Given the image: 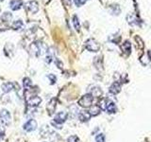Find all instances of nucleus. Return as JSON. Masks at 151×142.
Masks as SVG:
<instances>
[{"label": "nucleus", "mask_w": 151, "mask_h": 142, "mask_svg": "<svg viewBox=\"0 0 151 142\" xmlns=\"http://www.w3.org/2000/svg\"><path fill=\"white\" fill-rule=\"evenodd\" d=\"M30 47H31L32 53L34 54L35 56H37V57L44 55L45 53H46L47 50H48V49H47V46L45 44V43L40 42V41H37L35 43H33Z\"/></svg>", "instance_id": "f257e3e1"}, {"label": "nucleus", "mask_w": 151, "mask_h": 142, "mask_svg": "<svg viewBox=\"0 0 151 142\" xmlns=\"http://www.w3.org/2000/svg\"><path fill=\"white\" fill-rule=\"evenodd\" d=\"M93 97L89 93V94L84 95L83 97H81V99L78 101V104L81 107H84V108L91 107L92 103H93Z\"/></svg>", "instance_id": "f03ea898"}, {"label": "nucleus", "mask_w": 151, "mask_h": 142, "mask_svg": "<svg viewBox=\"0 0 151 142\" xmlns=\"http://www.w3.org/2000/svg\"><path fill=\"white\" fill-rule=\"evenodd\" d=\"M85 47L91 52H97L99 49H100V45L94 39L91 38V39H88L86 43H85Z\"/></svg>", "instance_id": "7ed1b4c3"}, {"label": "nucleus", "mask_w": 151, "mask_h": 142, "mask_svg": "<svg viewBox=\"0 0 151 142\" xmlns=\"http://www.w3.org/2000/svg\"><path fill=\"white\" fill-rule=\"evenodd\" d=\"M26 9L28 12L31 13H37L38 11H39V5L35 1V0H32V1H28L26 3L25 5Z\"/></svg>", "instance_id": "20e7f679"}, {"label": "nucleus", "mask_w": 151, "mask_h": 142, "mask_svg": "<svg viewBox=\"0 0 151 142\" xmlns=\"http://www.w3.org/2000/svg\"><path fill=\"white\" fill-rule=\"evenodd\" d=\"M0 120L4 125H9V122H11V115L6 109H3V110L0 111Z\"/></svg>", "instance_id": "39448f33"}, {"label": "nucleus", "mask_w": 151, "mask_h": 142, "mask_svg": "<svg viewBox=\"0 0 151 142\" xmlns=\"http://www.w3.org/2000/svg\"><path fill=\"white\" fill-rule=\"evenodd\" d=\"M24 130L27 132H33L37 129V122L35 120H29L28 121H27L25 124H24Z\"/></svg>", "instance_id": "423d86ee"}, {"label": "nucleus", "mask_w": 151, "mask_h": 142, "mask_svg": "<svg viewBox=\"0 0 151 142\" xmlns=\"http://www.w3.org/2000/svg\"><path fill=\"white\" fill-rule=\"evenodd\" d=\"M67 113L66 112H59L57 115L55 116V117H54V120L53 121H55V122H57V123H59V124H63V123L67 120Z\"/></svg>", "instance_id": "0eeeda50"}, {"label": "nucleus", "mask_w": 151, "mask_h": 142, "mask_svg": "<svg viewBox=\"0 0 151 142\" xmlns=\"http://www.w3.org/2000/svg\"><path fill=\"white\" fill-rule=\"evenodd\" d=\"M41 102H42V99L38 96H32L29 99H27L28 105L31 107H37Z\"/></svg>", "instance_id": "6e6552de"}, {"label": "nucleus", "mask_w": 151, "mask_h": 142, "mask_svg": "<svg viewBox=\"0 0 151 142\" xmlns=\"http://www.w3.org/2000/svg\"><path fill=\"white\" fill-rule=\"evenodd\" d=\"M127 20L131 26H140L141 25V20L137 18L134 14H132V13L129 14V15L127 16Z\"/></svg>", "instance_id": "1a4fd4ad"}, {"label": "nucleus", "mask_w": 151, "mask_h": 142, "mask_svg": "<svg viewBox=\"0 0 151 142\" xmlns=\"http://www.w3.org/2000/svg\"><path fill=\"white\" fill-rule=\"evenodd\" d=\"M23 6V1L22 0H12L9 2V8H11L12 11H18Z\"/></svg>", "instance_id": "9d476101"}, {"label": "nucleus", "mask_w": 151, "mask_h": 142, "mask_svg": "<svg viewBox=\"0 0 151 142\" xmlns=\"http://www.w3.org/2000/svg\"><path fill=\"white\" fill-rule=\"evenodd\" d=\"M56 99H52L51 101L48 102V104H47V106H46V110L47 112H48V114L51 116V115H53L54 112H55V109H56Z\"/></svg>", "instance_id": "9b49d317"}, {"label": "nucleus", "mask_w": 151, "mask_h": 142, "mask_svg": "<svg viewBox=\"0 0 151 142\" xmlns=\"http://www.w3.org/2000/svg\"><path fill=\"white\" fill-rule=\"evenodd\" d=\"M90 117H91V115H90L89 111H80L79 114H78V118L80 121L82 122H86L90 120Z\"/></svg>", "instance_id": "f8f14e48"}, {"label": "nucleus", "mask_w": 151, "mask_h": 142, "mask_svg": "<svg viewBox=\"0 0 151 142\" xmlns=\"http://www.w3.org/2000/svg\"><path fill=\"white\" fill-rule=\"evenodd\" d=\"M120 88H121L120 83H118V82H114V83H113L111 85V87H110V93H111V94H117V93H119Z\"/></svg>", "instance_id": "ddd939ff"}, {"label": "nucleus", "mask_w": 151, "mask_h": 142, "mask_svg": "<svg viewBox=\"0 0 151 142\" xmlns=\"http://www.w3.org/2000/svg\"><path fill=\"white\" fill-rule=\"evenodd\" d=\"M0 19H1V21L4 22V23H9V22H11L12 20V14L11 12H4L1 17H0Z\"/></svg>", "instance_id": "4468645a"}, {"label": "nucleus", "mask_w": 151, "mask_h": 142, "mask_svg": "<svg viewBox=\"0 0 151 142\" xmlns=\"http://www.w3.org/2000/svg\"><path fill=\"white\" fill-rule=\"evenodd\" d=\"M121 49L124 52H127V54H129L130 50H131V44L129 43V41H125L124 43H123L122 46H121Z\"/></svg>", "instance_id": "2eb2a0df"}, {"label": "nucleus", "mask_w": 151, "mask_h": 142, "mask_svg": "<svg viewBox=\"0 0 151 142\" xmlns=\"http://www.w3.org/2000/svg\"><path fill=\"white\" fill-rule=\"evenodd\" d=\"M2 91L4 93H9V92H11L12 90L13 89V83H3L2 84Z\"/></svg>", "instance_id": "dca6fc26"}, {"label": "nucleus", "mask_w": 151, "mask_h": 142, "mask_svg": "<svg viewBox=\"0 0 151 142\" xmlns=\"http://www.w3.org/2000/svg\"><path fill=\"white\" fill-rule=\"evenodd\" d=\"M23 25H24V23L22 20H15V21H13L12 23V28H13L14 30H21V28H23Z\"/></svg>", "instance_id": "f3484780"}, {"label": "nucleus", "mask_w": 151, "mask_h": 142, "mask_svg": "<svg viewBox=\"0 0 151 142\" xmlns=\"http://www.w3.org/2000/svg\"><path fill=\"white\" fill-rule=\"evenodd\" d=\"M100 111H101L100 107L97 106V105H93L89 110V113H90V115H91V116H97L98 114L100 113Z\"/></svg>", "instance_id": "a211bd4d"}, {"label": "nucleus", "mask_w": 151, "mask_h": 142, "mask_svg": "<svg viewBox=\"0 0 151 142\" xmlns=\"http://www.w3.org/2000/svg\"><path fill=\"white\" fill-rule=\"evenodd\" d=\"M50 133H51V131L49 130V127H48V126H46V125L42 126V129H41V131H40L41 135H42V136H44V137L48 136V135H49L48 134H50Z\"/></svg>", "instance_id": "6ab92c4d"}, {"label": "nucleus", "mask_w": 151, "mask_h": 142, "mask_svg": "<svg viewBox=\"0 0 151 142\" xmlns=\"http://www.w3.org/2000/svg\"><path fill=\"white\" fill-rule=\"evenodd\" d=\"M92 95V96H96V97H100L101 95H102V91H101V89L97 87V86H93V88L92 89V91L91 93H90Z\"/></svg>", "instance_id": "aec40b11"}, {"label": "nucleus", "mask_w": 151, "mask_h": 142, "mask_svg": "<svg viewBox=\"0 0 151 142\" xmlns=\"http://www.w3.org/2000/svg\"><path fill=\"white\" fill-rule=\"evenodd\" d=\"M73 25L75 27V28L77 30H79L80 28V24H79V20H78V17L77 15H74L73 16Z\"/></svg>", "instance_id": "412c9836"}, {"label": "nucleus", "mask_w": 151, "mask_h": 142, "mask_svg": "<svg viewBox=\"0 0 151 142\" xmlns=\"http://www.w3.org/2000/svg\"><path fill=\"white\" fill-rule=\"evenodd\" d=\"M23 85H24V87H25V88H29L32 85L31 80L29 78H24L23 79Z\"/></svg>", "instance_id": "4be33fe9"}, {"label": "nucleus", "mask_w": 151, "mask_h": 142, "mask_svg": "<svg viewBox=\"0 0 151 142\" xmlns=\"http://www.w3.org/2000/svg\"><path fill=\"white\" fill-rule=\"evenodd\" d=\"M96 142H104L105 141V135L103 134H98L96 136Z\"/></svg>", "instance_id": "5701e85b"}, {"label": "nucleus", "mask_w": 151, "mask_h": 142, "mask_svg": "<svg viewBox=\"0 0 151 142\" xmlns=\"http://www.w3.org/2000/svg\"><path fill=\"white\" fill-rule=\"evenodd\" d=\"M74 3L77 7H81L82 5L86 3V0H74Z\"/></svg>", "instance_id": "b1692460"}, {"label": "nucleus", "mask_w": 151, "mask_h": 142, "mask_svg": "<svg viewBox=\"0 0 151 142\" xmlns=\"http://www.w3.org/2000/svg\"><path fill=\"white\" fill-rule=\"evenodd\" d=\"M47 78H48V79L50 80L51 84H53V83H56L57 78H56V76H55V75H53V74H49V75H47Z\"/></svg>", "instance_id": "393cba45"}, {"label": "nucleus", "mask_w": 151, "mask_h": 142, "mask_svg": "<svg viewBox=\"0 0 151 142\" xmlns=\"http://www.w3.org/2000/svg\"><path fill=\"white\" fill-rule=\"evenodd\" d=\"M68 142H79L77 135H71L68 138Z\"/></svg>", "instance_id": "a878e982"}, {"label": "nucleus", "mask_w": 151, "mask_h": 142, "mask_svg": "<svg viewBox=\"0 0 151 142\" xmlns=\"http://www.w3.org/2000/svg\"><path fill=\"white\" fill-rule=\"evenodd\" d=\"M3 137H4V134H3V133L0 132V139H2Z\"/></svg>", "instance_id": "bb28decb"}, {"label": "nucleus", "mask_w": 151, "mask_h": 142, "mask_svg": "<svg viewBox=\"0 0 151 142\" xmlns=\"http://www.w3.org/2000/svg\"><path fill=\"white\" fill-rule=\"evenodd\" d=\"M48 1H49V0H45V3H47Z\"/></svg>", "instance_id": "cd10ccee"}, {"label": "nucleus", "mask_w": 151, "mask_h": 142, "mask_svg": "<svg viewBox=\"0 0 151 142\" xmlns=\"http://www.w3.org/2000/svg\"><path fill=\"white\" fill-rule=\"evenodd\" d=\"M0 1H3V0H0Z\"/></svg>", "instance_id": "c85d7f7f"}]
</instances>
